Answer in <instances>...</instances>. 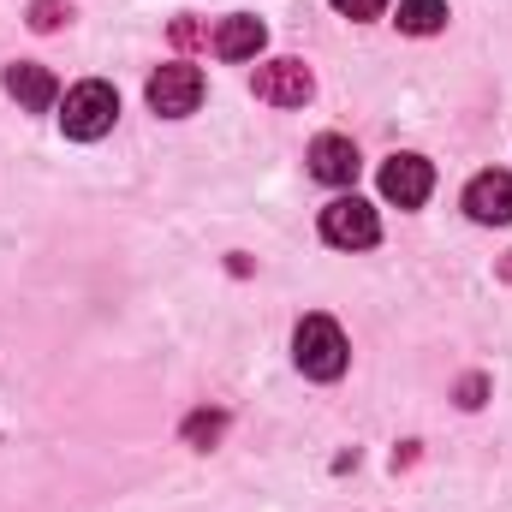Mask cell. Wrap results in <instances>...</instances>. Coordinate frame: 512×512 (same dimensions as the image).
<instances>
[{
    "instance_id": "cell-1",
    "label": "cell",
    "mask_w": 512,
    "mask_h": 512,
    "mask_svg": "<svg viewBox=\"0 0 512 512\" xmlns=\"http://www.w3.org/2000/svg\"><path fill=\"white\" fill-rule=\"evenodd\" d=\"M292 358H298V370L310 382H334V376H346L352 346H346V334H340L334 316H304L298 334H292Z\"/></svg>"
},
{
    "instance_id": "cell-2",
    "label": "cell",
    "mask_w": 512,
    "mask_h": 512,
    "mask_svg": "<svg viewBox=\"0 0 512 512\" xmlns=\"http://www.w3.org/2000/svg\"><path fill=\"white\" fill-rule=\"evenodd\" d=\"M114 120H120V96H114V84L90 78V84L66 90V108H60V126H66V137L96 143V137H108V131H114Z\"/></svg>"
},
{
    "instance_id": "cell-3",
    "label": "cell",
    "mask_w": 512,
    "mask_h": 512,
    "mask_svg": "<svg viewBox=\"0 0 512 512\" xmlns=\"http://www.w3.org/2000/svg\"><path fill=\"white\" fill-rule=\"evenodd\" d=\"M322 239L340 245V251H370L382 239V221H376V209L364 197H334L322 209Z\"/></svg>"
},
{
    "instance_id": "cell-4",
    "label": "cell",
    "mask_w": 512,
    "mask_h": 512,
    "mask_svg": "<svg viewBox=\"0 0 512 512\" xmlns=\"http://www.w3.org/2000/svg\"><path fill=\"white\" fill-rule=\"evenodd\" d=\"M197 102H203V72H197V66L173 60V66H161V72L149 78V108H155L161 120H185V114H197Z\"/></svg>"
},
{
    "instance_id": "cell-5",
    "label": "cell",
    "mask_w": 512,
    "mask_h": 512,
    "mask_svg": "<svg viewBox=\"0 0 512 512\" xmlns=\"http://www.w3.org/2000/svg\"><path fill=\"white\" fill-rule=\"evenodd\" d=\"M310 90H316V78H310L304 60H268V66H256V102H268V108H304Z\"/></svg>"
},
{
    "instance_id": "cell-6",
    "label": "cell",
    "mask_w": 512,
    "mask_h": 512,
    "mask_svg": "<svg viewBox=\"0 0 512 512\" xmlns=\"http://www.w3.org/2000/svg\"><path fill=\"white\" fill-rule=\"evenodd\" d=\"M429 191H435V167H429L423 155H393L382 167V197L387 203L417 209V203H429Z\"/></svg>"
},
{
    "instance_id": "cell-7",
    "label": "cell",
    "mask_w": 512,
    "mask_h": 512,
    "mask_svg": "<svg viewBox=\"0 0 512 512\" xmlns=\"http://www.w3.org/2000/svg\"><path fill=\"white\" fill-rule=\"evenodd\" d=\"M465 215L483 227H512V173H477L465 185Z\"/></svg>"
},
{
    "instance_id": "cell-8",
    "label": "cell",
    "mask_w": 512,
    "mask_h": 512,
    "mask_svg": "<svg viewBox=\"0 0 512 512\" xmlns=\"http://www.w3.org/2000/svg\"><path fill=\"white\" fill-rule=\"evenodd\" d=\"M6 96H12L18 108H30V114H48V108H54V96H60V84H54V72H48V66L18 60V66H6Z\"/></svg>"
},
{
    "instance_id": "cell-9",
    "label": "cell",
    "mask_w": 512,
    "mask_h": 512,
    "mask_svg": "<svg viewBox=\"0 0 512 512\" xmlns=\"http://www.w3.org/2000/svg\"><path fill=\"white\" fill-rule=\"evenodd\" d=\"M358 167H364V161H358L352 137H334V131H328V137H316V143H310V173H316L322 185H352V179H358Z\"/></svg>"
},
{
    "instance_id": "cell-10",
    "label": "cell",
    "mask_w": 512,
    "mask_h": 512,
    "mask_svg": "<svg viewBox=\"0 0 512 512\" xmlns=\"http://www.w3.org/2000/svg\"><path fill=\"white\" fill-rule=\"evenodd\" d=\"M262 42H268V30H262V18H251V12H233V18H221V30H215V54H221V60H256Z\"/></svg>"
},
{
    "instance_id": "cell-11",
    "label": "cell",
    "mask_w": 512,
    "mask_h": 512,
    "mask_svg": "<svg viewBox=\"0 0 512 512\" xmlns=\"http://www.w3.org/2000/svg\"><path fill=\"white\" fill-rule=\"evenodd\" d=\"M447 24V0H399V30L405 36H435Z\"/></svg>"
},
{
    "instance_id": "cell-12",
    "label": "cell",
    "mask_w": 512,
    "mask_h": 512,
    "mask_svg": "<svg viewBox=\"0 0 512 512\" xmlns=\"http://www.w3.org/2000/svg\"><path fill=\"white\" fill-rule=\"evenodd\" d=\"M221 429H227V423H221V417H215V411H197V417H191V423H185V441H197V447H209V441H215V435H221Z\"/></svg>"
},
{
    "instance_id": "cell-13",
    "label": "cell",
    "mask_w": 512,
    "mask_h": 512,
    "mask_svg": "<svg viewBox=\"0 0 512 512\" xmlns=\"http://www.w3.org/2000/svg\"><path fill=\"white\" fill-rule=\"evenodd\" d=\"M60 18H72L60 0H36V6H30V24H36V30H60Z\"/></svg>"
},
{
    "instance_id": "cell-14",
    "label": "cell",
    "mask_w": 512,
    "mask_h": 512,
    "mask_svg": "<svg viewBox=\"0 0 512 512\" xmlns=\"http://www.w3.org/2000/svg\"><path fill=\"white\" fill-rule=\"evenodd\" d=\"M382 6H387V0H334V12H340V18H382Z\"/></svg>"
}]
</instances>
